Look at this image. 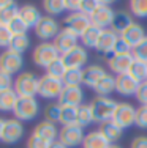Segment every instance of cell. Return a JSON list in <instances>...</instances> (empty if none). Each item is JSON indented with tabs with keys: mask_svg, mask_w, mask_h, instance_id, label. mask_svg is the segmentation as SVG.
<instances>
[{
	"mask_svg": "<svg viewBox=\"0 0 147 148\" xmlns=\"http://www.w3.org/2000/svg\"><path fill=\"white\" fill-rule=\"evenodd\" d=\"M89 106H90L92 114H93V121L103 125V123L112 120L114 112H115V109H117L119 103L114 99H111L109 96H95Z\"/></svg>",
	"mask_w": 147,
	"mask_h": 148,
	"instance_id": "cell-1",
	"label": "cell"
},
{
	"mask_svg": "<svg viewBox=\"0 0 147 148\" xmlns=\"http://www.w3.org/2000/svg\"><path fill=\"white\" fill-rule=\"evenodd\" d=\"M38 85H40V77L30 71L17 74L14 79V91L19 98H35V95H38Z\"/></svg>",
	"mask_w": 147,
	"mask_h": 148,
	"instance_id": "cell-2",
	"label": "cell"
},
{
	"mask_svg": "<svg viewBox=\"0 0 147 148\" xmlns=\"http://www.w3.org/2000/svg\"><path fill=\"white\" fill-rule=\"evenodd\" d=\"M60 57H62L60 52L57 51V47L52 43H40L32 52L33 63L37 66H40V68H44V69H46L52 62H55V60L60 58Z\"/></svg>",
	"mask_w": 147,
	"mask_h": 148,
	"instance_id": "cell-3",
	"label": "cell"
},
{
	"mask_svg": "<svg viewBox=\"0 0 147 148\" xmlns=\"http://www.w3.org/2000/svg\"><path fill=\"white\" fill-rule=\"evenodd\" d=\"M13 114L19 121H30L37 118V115L40 114V104L37 98H19L13 109Z\"/></svg>",
	"mask_w": 147,
	"mask_h": 148,
	"instance_id": "cell-4",
	"label": "cell"
},
{
	"mask_svg": "<svg viewBox=\"0 0 147 148\" xmlns=\"http://www.w3.org/2000/svg\"><path fill=\"white\" fill-rule=\"evenodd\" d=\"M65 85L62 82V79H55L48 74L40 77V85H38V95L44 99H59V96L62 95Z\"/></svg>",
	"mask_w": 147,
	"mask_h": 148,
	"instance_id": "cell-5",
	"label": "cell"
},
{
	"mask_svg": "<svg viewBox=\"0 0 147 148\" xmlns=\"http://www.w3.org/2000/svg\"><path fill=\"white\" fill-rule=\"evenodd\" d=\"M60 30H62L60 25H59V22L54 19V17L43 16L41 21L38 22V25L35 27V35H37L43 43H49L51 40L54 41V38L59 35Z\"/></svg>",
	"mask_w": 147,
	"mask_h": 148,
	"instance_id": "cell-6",
	"label": "cell"
},
{
	"mask_svg": "<svg viewBox=\"0 0 147 148\" xmlns=\"http://www.w3.org/2000/svg\"><path fill=\"white\" fill-rule=\"evenodd\" d=\"M114 16H115V11L109 6V3L100 0V6L90 16V21H92V25H95L101 30H106V29H111Z\"/></svg>",
	"mask_w": 147,
	"mask_h": 148,
	"instance_id": "cell-7",
	"label": "cell"
},
{
	"mask_svg": "<svg viewBox=\"0 0 147 148\" xmlns=\"http://www.w3.org/2000/svg\"><path fill=\"white\" fill-rule=\"evenodd\" d=\"M24 66V57L11 49H5L0 54V71H5L8 74H16L22 69Z\"/></svg>",
	"mask_w": 147,
	"mask_h": 148,
	"instance_id": "cell-8",
	"label": "cell"
},
{
	"mask_svg": "<svg viewBox=\"0 0 147 148\" xmlns=\"http://www.w3.org/2000/svg\"><path fill=\"white\" fill-rule=\"evenodd\" d=\"M24 131L26 129H24L22 121H19L17 118H8L5 120V128H3V134L0 140L6 145L17 143L24 137Z\"/></svg>",
	"mask_w": 147,
	"mask_h": 148,
	"instance_id": "cell-9",
	"label": "cell"
},
{
	"mask_svg": "<svg viewBox=\"0 0 147 148\" xmlns=\"http://www.w3.org/2000/svg\"><path fill=\"white\" fill-rule=\"evenodd\" d=\"M136 110H138V109L130 103H119L117 109H115V112H114L112 120L120 126V128H124V129L130 128V126L135 125V121H136Z\"/></svg>",
	"mask_w": 147,
	"mask_h": 148,
	"instance_id": "cell-10",
	"label": "cell"
},
{
	"mask_svg": "<svg viewBox=\"0 0 147 148\" xmlns=\"http://www.w3.org/2000/svg\"><path fill=\"white\" fill-rule=\"evenodd\" d=\"M84 128L79 125H71V126H62L60 132H59V140L68 148L78 147L79 143L84 142Z\"/></svg>",
	"mask_w": 147,
	"mask_h": 148,
	"instance_id": "cell-11",
	"label": "cell"
},
{
	"mask_svg": "<svg viewBox=\"0 0 147 148\" xmlns=\"http://www.w3.org/2000/svg\"><path fill=\"white\" fill-rule=\"evenodd\" d=\"M90 25H92L90 17L87 16V14H84V13H81V11L70 13V14L65 17V27L68 30H71L73 33H76L79 38L82 36L84 32L89 29Z\"/></svg>",
	"mask_w": 147,
	"mask_h": 148,
	"instance_id": "cell-12",
	"label": "cell"
},
{
	"mask_svg": "<svg viewBox=\"0 0 147 148\" xmlns=\"http://www.w3.org/2000/svg\"><path fill=\"white\" fill-rule=\"evenodd\" d=\"M87 58H89V54L84 46H76L75 49L62 55L66 69H82V66L87 63Z\"/></svg>",
	"mask_w": 147,
	"mask_h": 148,
	"instance_id": "cell-13",
	"label": "cell"
},
{
	"mask_svg": "<svg viewBox=\"0 0 147 148\" xmlns=\"http://www.w3.org/2000/svg\"><path fill=\"white\" fill-rule=\"evenodd\" d=\"M79 41V36L76 33H73L71 30H68L65 27V29H62L59 32V35L54 38V41H52V44L57 47V51L60 52V55L66 54V52H70L71 49H75Z\"/></svg>",
	"mask_w": 147,
	"mask_h": 148,
	"instance_id": "cell-14",
	"label": "cell"
},
{
	"mask_svg": "<svg viewBox=\"0 0 147 148\" xmlns=\"http://www.w3.org/2000/svg\"><path fill=\"white\" fill-rule=\"evenodd\" d=\"M84 91L81 87H65L62 95L59 96L57 103L60 106H71V107H79L82 106Z\"/></svg>",
	"mask_w": 147,
	"mask_h": 148,
	"instance_id": "cell-15",
	"label": "cell"
},
{
	"mask_svg": "<svg viewBox=\"0 0 147 148\" xmlns=\"http://www.w3.org/2000/svg\"><path fill=\"white\" fill-rule=\"evenodd\" d=\"M59 132H60V129L57 128V125L52 121H48V120H43V121H40L37 126L33 128V136L37 137H41V139L48 140V142H55V140H59Z\"/></svg>",
	"mask_w": 147,
	"mask_h": 148,
	"instance_id": "cell-16",
	"label": "cell"
},
{
	"mask_svg": "<svg viewBox=\"0 0 147 148\" xmlns=\"http://www.w3.org/2000/svg\"><path fill=\"white\" fill-rule=\"evenodd\" d=\"M139 87V82L131 76L130 73L127 74H120V76L115 77V90L119 91L124 96H131V95H136Z\"/></svg>",
	"mask_w": 147,
	"mask_h": 148,
	"instance_id": "cell-17",
	"label": "cell"
},
{
	"mask_svg": "<svg viewBox=\"0 0 147 148\" xmlns=\"http://www.w3.org/2000/svg\"><path fill=\"white\" fill-rule=\"evenodd\" d=\"M135 62V57L133 54H128V55H112L109 60H108V66L111 68V71L115 73L117 76L120 74H127L130 73V68Z\"/></svg>",
	"mask_w": 147,
	"mask_h": 148,
	"instance_id": "cell-18",
	"label": "cell"
},
{
	"mask_svg": "<svg viewBox=\"0 0 147 148\" xmlns=\"http://www.w3.org/2000/svg\"><path fill=\"white\" fill-rule=\"evenodd\" d=\"M119 36H120L122 40L125 41V43H128L133 49H135L136 46H138V44L146 38V30H144V27L139 25L138 22H133L131 25L128 27V29L124 32V33L119 35Z\"/></svg>",
	"mask_w": 147,
	"mask_h": 148,
	"instance_id": "cell-19",
	"label": "cell"
},
{
	"mask_svg": "<svg viewBox=\"0 0 147 148\" xmlns=\"http://www.w3.org/2000/svg\"><path fill=\"white\" fill-rule=\"evenodd\" d=\"M117 40H119V35L115 33L114 30H111V29H106V30H103L101 32V36H100V40H98V44H97V51L98 52H101V54H112V51H114V46L115 43H117Z\"/></svg>",
	"mask_w": 147,
	"mask_h": 148,
	"instance_id": "cell-20",
	"label": "cell"
},
{
	"mask_svg": "<svg viewBox=\"0 0 147 148\" xmlns=\"http://www.w3.org/2000/svg\"><path fill=\"white\" fill-rule=\"evenodd\" d=\"M106 74L108 73L104 71V68H101V66H98V65H89L87 68H84L82 84H84V85H87L89 88H95L97 84L100 82V80L103 79Z\"/></svg>",
	"mask_w": 147,
	"mask_h": 148,
	"instance_id": "cell-21",
	"label": "cell"
},
{
	"mask_svg": "<svg viewBox=\"0 0 147 148\" xmlns=\"http://www.w3.org/2000/svg\"><path fill=\"white\" fill-rule=\"evenodd\" d=\"M19 17L26 22V25L29 27V29H35V27L38 25V22L41 21V13H40V10L37 8L35 5H24V6H21V10H19Z\"/></svg>",
	"mask_w": 147,
	"mask_h": 148,
	"instance_id": "cell-22",
	"label": "cell"
},
{
	"mask_svg": "<svg viewBox=\"0 0 147 148\" xmlns=\"http://www.w3.org/2000/svg\"><path fill=\"white\" fill-rule=\"evenodd\" d=\"M111 145L112 143L103 136V132L100 129L89 132L84 137V142H82V148H109Z\"/></svg>",
	"mask_w": 147,
	"mask_h": 148,
	"instance_id": "cell-23",
	"label": "cell"
},
{
	"mask_svg": "<svg viewBox=\"0 0 147 148\" xmlns=\"http://www.w3.org/2000/svg\"><path fill=\"white\" fill-rule=\"evenodd\" d=\"M135 22L130 13L127 11H115V16H114V21H112V25H111V30H114L117 35L124 33L131 24Z\"/></svg>",
	"mask_w": 147,
	"mask_h": 148,
	"instance_id": "cell-24",
	"label": "cell"
},
{
	"mask_svg": "<svg viewBox=\"0 0 147 148\" xmlns=\"http://www.w3.org/2000/svg\"><path fill=\"white\" fill-rule=\"evenodd\" d=\"M100 131L103 132V136L106 137L111 143H114V142H117V140L122 137V134H124V128H120L114 120H109V121H106V123L101 125Z\"/></svg>",
	"mask_w": 147,
	"mask_h": 148,
	"instance_id": "cell-25",
	"label": "cell"
},
{
	"mask_svg": "<svg viewBox=\"0 0 147 148\" xmlns=\"http://www.w3.org/2000/svg\"><path fill=\"white\" fill-rule=\"evenodd\" d=\"M17 99H19V96H17L14 88L0 91V112H13Z\"/></svg>",
	"mask_w": 147,
	"mask_h": 148,
	"instance_id": "cell-26",
	"label": "cell"
},
{
	"mask_svg": "<svg viewBox=\"0 0 147 148\" xmlns=\"http://www.w3.org/2000/svg\"><path fill=\"white\" fill-rule=\"evenodd\" d=\"M93 90H95L97 96H109L112 91H115V77L111 76V74H106L97 84V87Z\"/></svg>",
	"mask_w": 147,
	"mask_h": 148,
	"instance_id": "cell-27",
	"label": "cell"
},
{
	"mask_svg": "<svg viewBox=\"0 0 147 148\" xmlns=\"http://www.w3.org/2000/svg\"><path fill=\"white\" fill-rule=\"evenodd\" d=\"M101 29H98V27L95 25H90L89 29H87L86 32H84V35L79 40H81V43L84 47H97L98 44V40H100L101 36Z\"/></svg>",
	"mask_w": 147,
	"mask_h": 148,
	"instance_id": "cell-28",
	"label": "cell"
},
{
	"mask_svg": "<svg viewBox=\"0 0 147 148\" xmlns=\"http://www.w3.org/2000/svg\"><path fill=\"white\" fill-rule=\"evenodd\" d=\"M59 123H62V126L78 125V107H71V106H62Z\"/></svg>",
	"mask_w": 147,
	"mask_h": 148,
	"instance_id": "cell-29",
	"label": "cell"
},
{
	"mask_svg": "<svg viewBox=\"0 0 147 148\" xmlns=\"http://www.w3.org/2000/svg\"><path fill=\"white\" fill-rule=\"evenodd\" d=\"M82 76L84 69H66L65 76L62 77V82L65 87H81Z\"/></svg>",
	"mask_w": 147,
	"mask_h": 148,
	"instance_id": "cell-30",
	"label": "cell"
},
{
	"mask_svg": "<svg viewBox=\"0 0 147 148\" xmlns=\"http://www.w3.org/2000/svg\"><path fill=\"white\" fill-rule=\"evenodd\" d=\"M19 10H21V6H17L16 2H10L8 6L0 10V24L8 25L13 19H16V17L19 16Z\"/></svg>",
	"mask_w": 147,
	"mask_h": 148,
	"instance_id": "cell-31",
	"label": "cell"
},
{
	"mask_svg": "<svg viewBox=\"0 0 147 148\" xmlns=\"http://www.w3.org/2000/svg\"><path fill=\"white\" fill-rule=\"evenodd\" d=\"M43 10L46 11V14L51 16V17L59 16L65 11V0H44Z\"/></svg>",
	"mask_w": 147,
	"mask_h": 148,
	"instance_id": "cell-32",
	"label": "cell"
},
{
	"mask_svg": "<svg viewBox=\"0 0 147 148\" xmlns=\"http://www.w3.org/2000/svg\"><path fill=\"white\" fill-rule=\"evenodd\" d=\"M29 47H30L29 35H16V36H13V41H11V44H10L8 49H11V51H14L17 54L22 55Z\"/></svg>",
	"mask_w": 147,
	"mask_h": 148,
	"instance_id": "cell-33",
	"label": "cell"
},
{
	"mask_svg": "<svg viewBox=\"0 0 147 148\" xmlns=\"http://www.w3.org/2000/svg\"><path fill=\"white\" fill-rule=\"evenodd\" d=\"M93 123V114L89 104H82L78 107V125L81 128H87Z\"/></svg>",
	"mask_w": 147,
	"mask_h": 148,
	"instance_id": "cell-34",
	"label": "cell"
},
{
	"mask_svg": "<svg viewBox=\"0 0 147 148\" xmlns=\"http://www.w3.org/2000/svg\"><path fill=\"white\" fill-rule=\"evenodd\" d=\"M130 74L138 80L139 84L146 82L147 80V63L144 62H139V60H135L130 68Z\"/></svg>",
	"mask_w": 147,
	"mask_h": 148,
	"instance_id": "cell-35",
	"label": "cell"
},
{
	"mask_svg": "<svg viewBox=\"0 0 147 148\" xmlns=\"http://www.w3.org/2000/svg\"><path fill=\"white\" fill-rule=\"evenodd\" d=\"M65 73H66V66H65L62 57L57 58L55 62H52L51 65L46 68V74H48V76L55 77V79H62V77L65 76Z\"/></svg>",
	"mask_w": 147,
	"mask_h": 148,
	"instance_id": "cell-36",
	"label": "cell"
},
{
	"mask_svg": "<svg viewBox=\"0 0 147 148\" xmlns=\"http://www.w3.org/2000/svg\"><path fill=\"white\" fill-rule=\"evenodd\" d=\"M60 110H62V106L59 103H51L44 107V120L52 123H57L59 118H60Z\"/></svg>",
	"mask_w": 147,
	"mask_h": 148,
	"instance_id": "cell-37",
	"label": "cell"
},
{
	"mask_svg": "<svg viewBox=\"0 0 147 148\" xmlns=\"http://www.w3.org/2000/svg\"><path fill=\"white\" fill-rule=\"evenodd\" d=\"M130 11L136 17H147V0H131Z\"/></svg>",
	"mask_w": 147,
	"mask_h": 148,
	"instance_id": "cell-38",
	"label": "cell"
},
{
	"mask_svg": "<svg viewBox=\"0 0 147 148\" xmlns=\"http://www.w3.org/2000/svg\"><path fill=\"white\" fill-rule=\"evenodd\" d=\"M8 29L11 30V33L14 35H27V30H29V27L26 25V22H24L22 19H21L19 16L16 17V19H13L11 22L8 24Z\"/></svg>",
	"mask_w": 147,
	"mask_h": 148,
	"instance_id": "cell-39",
	"label": "cell"
},
{
	"mask_svg": "<svg viewBox=\"0 0 147 148\" xmlns=\"http://www.w3.org/2000/svg\"><path fill=\"white\" fill-rule=\"evenodd\" d=\"M13 36H14V35L11 33V30L8 29V25L0 24V47L8 49L10 44H11V41H13Z\"/></svg>",
	"mask_w": 147,
	"mask_h": 148,
	"instance_id": "cell-40",
	"label": "cell"
},
{
	"mask_svg": "<svg viewBox=\"0 0 147 148\" xmlns=\"http://www.w3.org/2000/svg\"><path fill=\"white\" fill-rule=\"evenodd\" d=\"M133 57H135V60L147 63V36L133 49Z\"/></svg>",
	"mask_w": 147,
	"mask_h": 148,
	"instance_id": "cell-41",
	"label": "cell"
},
{
	"mask_svg": "<svg viewBox=\"0 0 147 148\" xmlns=\"http://www.w3.org/2000/svg\"><path fill=\"white\" fill-rule=\"evenodd\" d=\"M128 54H133V47L119 36L117 43H115V46H114L112 55H128Z\"/></svg>",
	"mask_w": 147,
	"mask_h": 148,
	"instance_id": "cell-42",
	"label": "cell"
},
{
	"mask_svg": "<svg viewBox=\"0 0 147 148\" xmlns=\"http://www.w3.org/2000/svg\"><path fill=\"white\" fill-rule=\"evenodd\" d=\"M98 6H100V0H81V10L79 11L90 17Z\"/></svg>",
	"mask_w": 147,
	"mask_h": 148,
	"instance_id": "cell-43",
	"label": "cell"
},
{
	"mask_svg": "<svg viewBox=\"0 0 147 148\" xmlns=\"http://www.w3.org/2000/svg\"><path fill=\"white\" fill-rule=\"evenodd\" d=\"M14 88V79H13L11 74L0 71V91H6Z\"/></svg>",
	"mask_w": 147,
	"mask_h": 148,
	"instance_id": "cell-44",
	"label": "cell"
},
{
	"mask_svg": "<svg viewBox=\"0 0 147 148\" xmlns=\"http://www.w3.org/2000/svg\"><path fill=\"white\" fill-rule=\"evenodd\" d=\"M27 148H49L51 147V142H48V140L41 139V137H37V136H30L29 139H27V143H26Z\"/></svg>",
	"mask_w": 147,
	"mask_h": 148,
	"instance_id": "cell-45",
	"label": "cell"
},
{
	"mask_svg": "<svg viewBox=\"0 0 147 148\" xmlns=\"http://www.w3.org/2000/svg\"><path fill=\"white\" fill-rule=\"evenodd\" d=\"M135 125L141 129H147V106H141V107L136 110Z\"/></svg>",
	"mask_w": 147,
	"mask_h": 148,
	"instance_id": "cell-46",
	"label": "cell"
},
{
	"mask_svg": "<svg viewBox=\"0 0 147 148\" xmlns=\"http://www.w3.org/2000/svg\"><path fill=\"white\" fill-rule=\"evenodd\" d=\"M136 99H138V103H141L142 106H147V80L142 84H139L138 87V91H136Z\"/></svg>",
	"mask_w": 147,
	"mask_h": 148,
	"instance_id": "cell-47",
	"label": "cell"
},
{
	"mask_svg": "<svg viewBox=\"0 0 147 148\" xmlns=\"http://www.w3.org/2000/svg\"><path fill=\"white\" fill-rule=\"evenodd\" d=\"M65 10L71 13H78L81 10V0H65Z\"/></svg>",
	"mask_w": 147,
	"mask_h": 148,
	"instance_id": "cell-48",
	"label": "cell"
},
{
	"mask_svg": "<svg viewBox=\"0 0 147 148\" xmlns=\"http://www.w3.org/2000/svg\"><path fill=\"white\" fill-rule=\"evenodd\" d=\"M130 148H147V136H138L133 139Z\"/></svg>",
	"mask_w": 147,
	"mask_h": 148,
	"instance_id": "cell-49",
	"label": "cell"
},
{
	"mask_svg": "<svg viewBox=\"0 0 147 148\" xmlns=\"http://www.w3.org/2000/svg\"><path fill=\"white\" fill-rule=\"evenodd\" d=\"M49 148H68V147L63 145V143H62L60 140H55V142H52V143H51V147H49Z\"/></svg>",
	"mask_w": 147,
	"mask_h": 148,
	"instance_id": "cell-50",
	"label": "cell"
},
{
	"mask_svg": "<svg viewBox=\"0 0 147 148\" xmlns=\"http://www.w3.org/2000/svg\"><path fill=\"white\" fill-rule=\"evenodd\" d=\"M10 2H11V0H0V10H3L5 6H8Z\"/></svg>",
	"mask_w": 147,
	"mask_h": 148,
	"instance_id": "cell-51",
	"label": "cell"
},
{
	"mask_svg": "<svg viewBox=\"0 0 147 148\" xmlns=\"http://www.w3.org/2000/svg\"><path fill=\"white\" fill-rule=\"evenodd\" d=\"M3 128H5V120L0 117V139H2V134H3Z\"/></svg>",
	"mask_w": 147,
	"mask_h": 148,
	"instance_id": "cell-52",
	"label": "cell"
},
{
	"mask_svg": "<svg viewBox=\"0 0 147 148\" xmlns=\"http://www.w3.org/2000/svg\"><path fill=\"white\" fill-rule=\"evenodd\" d=\"M109 148H122V147H120V145H115V143H112V145H111Z\"/></svg>",
	"mask_w": 147,
	"mask_h": 148,
	"instance_id": "cell-53",
	"label": "cell"
}]
</instances>
